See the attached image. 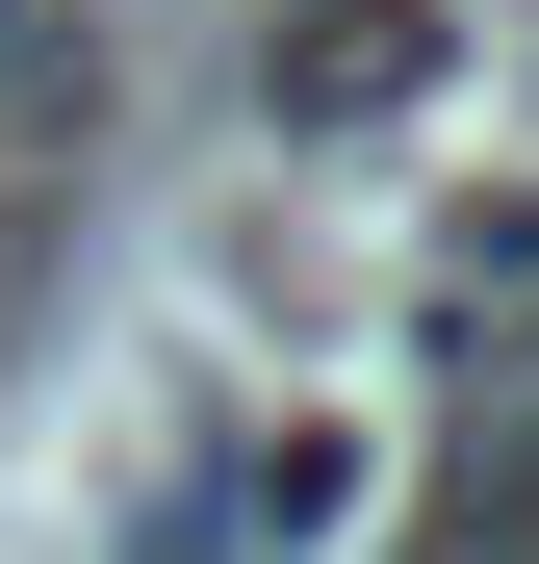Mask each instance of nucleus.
Here are the masks:
<instances>
[{
    "mask_svg": "<svg viewBox=\"0 0 539 564\" xmlns=\"http://www.w3.org/2000/svg\"><path fill=\"white\" fill-rule=\"evenodd\" d=\"M411 77H436V26H411V0H334V26L283 52V104H309V129H359V104H411Z\"/></svg>",
    "mask_w": 539,
    "mask_h": 564,
    "instance_id": "obj_1",
    "label": "nucleus"
},
{
    "mask_svg": "<svg viewBox=\"0 0 539 564\" xmlns=\"http://www.w3.org/2000/svg\"><path fill=\"white\" fill-rule=\"evenodd\" d=\"M77 26H104V0H0V104H26V77H77Z\"/></svg>",
    "mask_w": 539,
    "mask_h": 564,
    "instance_id": "obj_2",
    "label": "nucleus"
}]
</instances>
